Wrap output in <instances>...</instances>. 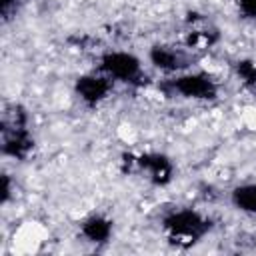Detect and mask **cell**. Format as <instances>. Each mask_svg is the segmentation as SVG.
<instances>
[{
  "instance_id": "52a82bcc",
  "label": "cell",
  "mask_w": 256,
  "mask_h": 256,
  "mask_svg": "<svg viewBox=\"0 0 256 256\" xmlns=\"http://www.w3.org/2000/svg\"><path fill=\"white\" fill-rule=\"evenodd\" d=\"M232 202L238 210L248 212V214H256V182L242 184V186L234 188Z\"/></svg>"
},
{
  "instance_id": "9c48e42d",
  "label": "cell",
  "mask_w": 256,
  "mask_h": 256,
  "mask_svg": "<svg viewBox=\"0 0 256 256\" xmlns=\"http://www.w3.org/2000/svg\"><path fill=\"white\" fill-rule=\"evenodd\" d=\"M238 4V8L248 16L256 20V0H234Z\"/></svg>"
},
{
  "instance_id": "7a4b0ae2",
  "label": "cell",
  "mask_w": 256,
  "mask_h": 256,
  "mask_svg": "<svg viewBox=\"0 0 256 256\" xmlns=\"http://www.w3.org/2000/svg\"><path fill=\"white\" fill-rule=\"evenodd\" d=\"M98 68L108 78H116L124 82H132L134 78L140 76V60L128 52H108L106 56H102Z\"/></svg>"
},
{
  "instance_id": "6da1fadb",
  "label": "cell",
  "mask_w": 256,
  "mask_h": 256,
  "mask_svg": "<svg viewBox=\"0 0 256 256\" xmlns=\"http://www.w3.org/2000/svg\"><path fill=\"white\" fill-rule=\"evenodd\" d=\"M164 228L170 232L172 238H178V242L184 240L186 244H190L196 242L208 230V222L192 210H180L164 220Z\"/></svg>"
},
{
  "instance_id": "8992f818",
  "label": "cell",
  "mask_w": 256,
  "mask_h": 256,
  "mask_svg": "<svg viewBox=\"0 0 256 256\" xmlns=\"http://www.w3.org/2000/svg\"><path fill=\"white\" fill-rule=\"evenodd\" d=\"M110 232H112V222L106 220L104 216H92L82 224V234L90 242H106L110 238Z\"/></svg>"
},
{
  "instance_id": "3957f363",
  "label": "cell",
  "mask_w": 256,
  "mask_h": 256,
  "mask_svg": "<svg viewBox=\"0 0 256 256\" xmlns=\"http://www.w3.org/2000/svg\"><path fill=\"white\" fill-rule=\"evenodd\" d=\"M174 90L188 98H214L216 96V84L204 76V74H188L180 76L172 82Z\"/></svg>"
},
{
  "instance_id": "ba28073f",
  "label": "cell",
  "mask_w": 256,
  "mask_h": 256,
  "mask_svg": "<svg viewBox=\"0 0 256 256\" xmlns=\"http://www.w3.org/2000/svg\"><path fill=\"white\" fill-rule=\"evenodd\" d=\"M142 166L148 168V172L156 182H166L170 178V164L162 156H146L142 158Z\"/></svg>"
},
{
  "instance_id": "5b68a950",
  "label": "cell",
  "mask_w": 256,
  "mask_h": 256,
  "mask_svg": "<svg viewBox=\"0 0 256 256\" xmlns=\"http://www.w3.org/2000/svg\"><path fill=\"white\" fill-rule=\"evenodd\" d=\"M150 60L154 62V66H158L162 70H178V68L188 66V60L182 52H178L174 48H164V46L152 48Z\"/></svg>"
},
{
  "instance_id": "277c9868",
  "label": "cell",
  "mask_w": 256,
  "mask_h": 256,
  "mask_svg": "<svg viewBox=\"0 0 256 256\" xmlns=\"http://www.w3.org/2000/svg\"><path fill=\"white\" fill-rule=\"evenodd\" d=\"M110 90V78L108 76H82L76 82V92L80 98L88 104H96L102 100Z\"/></svg>"
}]
</instances>
